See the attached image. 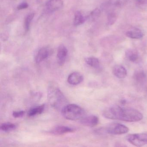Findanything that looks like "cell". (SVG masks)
I'll use <instances>...</instances> for the list:
<instances>
[{
    "mask_svg": "<svg viewBox=\"0 0 147 147\" xmlns=\"http://www.w3.org/2000/svg\"><path fill=\"white\" fill-rule=\"evenodd\" d=\"M105 117L109 119L122 120L129 122H138L142 120L143 115L136 109L123 108L116 105L105 109L103 112Z\"/></svg>",
    "mask_w": 147,
    "mask_h": 147,
    "instance_id": "cell-1",
    "label": "cell"
},
{
    "mask_svg": "<svg viewBox=\"0 0 147 147\" xmlns=\"http://www.w3.org/2000/svg\"><path fill=\"white\" fill-rule=\"evenodd\" d=\"M48 99L51 105L56 110L62 111L67 105V100L62 92L53 83L48 87Z\"/></svg>",
    "mask_w": 147,
    "mask_h": 147,
    "instance_id": "cell-2",
    "label": "cell"
},
{
    "mask_svg": "<svg viewBox=\"0 0 147 147\" xmlns=\"http://www.w3.org/2000/svg\"><path fill=\"white\" fill-rule=\"evenodd\" d=\"M61 112L63 117L69 120H80L86 116L83 109L75 104H67L63 107Z\"/></svg>",
    "mask_w": 147,
    "mask_h": 147,
    "instance_id": "cell-3",
    "label": "cell"
},
{
    "mask_svg": "<svg viewBox=\"0 0 147 147\" xmlns=\"http://www.w3.org/2000/svg\"><path fill=\"white\" fill-rule=\"evenodd\" d=\"M126 140L134 146H144L147 144V133L130 134L126 136Z\"/></svg>",
    "mask_w": 147,
    "mask_h": 147,
    "instance_id": "cell-4",
    "label": "cell"
},
{
    "mask_svg": "<svg viewBox=\"0 0 147 147\" xmlns=\"http://www.w3.org/2000/svg\"><path fill=\"white\" fill-rule=\"evenodd\" d=\"M105 130L107 133L112 135H122L127 133L129 129L122 124L113 123L109 125Z\"/></svg>",
    "mask_w": 147,
    "mask_h": 147,
    "instance_id": "cell-5",
    "label": "cell"
},
{
    "mask_svg": "<svg viewBox=\"0 0 147 147\" xmlns=\"http://www.w3.org/2000/svg\"><path fill=\"white\" fill-rule=\"evenodd\" d=\"M53 51L49 47H44L40 49L35 57L36 63H39L50 56L53 54Z\"/></svg>",
    "mask_w": 147,
    "mask_h": 147,
    "instance_id": "cell-6",
    "label": "cell"
},
{
    "mask_svg": "<svg viewBox=\"0 0 147 147\" xmlns=\"http://www.w3.org/2000/svg\"><path fill=\"white\" fill-rule=\"evenodd\" d=\"M63 0H49L45 5L46 10L49 12L58 11L63 6Z\"/></svg>",
    "mask_w": 147,
    "mask_h": 147,
    "instance_id": "cell-7",
    "label": "cell"
},
{
    "mask_svg": "<svg viewBox=\"0 0 147 147\" xmlns=\"http://www.w3.org/2000/svg\"><path fill=\"white\" fill-rule=\"evenodd\" d=\"M68 55V50L64 45H60L57 51V61L58 64L62 66L65 63Z\"/></svg>",
    "mask_w": 147,
    "mask_h": 147,
    "instance_id": "cell-8",
    "label": "cell"
},
{
    "mask_svg": "<svg viewBox=\"0 0 147 147\" xmlns=\"http://www.w3.org/2000/svg\"><path fill=\"white\" fill-rule=\"evenodd\" d=\"M98 118L95 115L85 116L80 120L81 124L85 126L93 127L98 124Z\"/></svg>",
    "mask_w": 147,
    "mask_h": 147,
    "instance_id": "cell-9",
    "label": "cell"
},
{
    "mask_svg": "<svg viewBox=\"0 0 147 147\" xmlns=\"http://www.w3.org/2000/svg\"><path fill=\"white\" fill-rule=\"evenodd\" d=\"M83 76L80 73L75 72L69 76L67 81L70 85H77L83 81Z\"/></svg>",
    "mask_w": 147,
    "mask_h": 147,
    "instance_id": "cell-10",
    "label": "cell"
},
{
    "mask_svg": "<svg viewBox=\"0 0 147 147\" xmlns=\"http://www.w3.org/2000/svg\"><path fill=\"white\" fill-rule=\"evenodd\" d=\"M75 130L74 128L66 126H57L51 130L50 132L53 135L59 136L67 133L74 132Z\"/></svg>",
    "mask_w": 147,
    "mask_h": 147,
    "instance_id": "cell-11",
    "label": "cell"
},
{
    "mask_svg": "<svg viewBox=\"0 0 147 147\" xmlns=\"http://www.w3.org/2000/svg\"><path fill=\"white\" fill-rule=\"evenodd\" d=\"M113 73L119 79H124L127 74V70L123 66L120 65H115L113 69Z\"/></svg>",
    "mask_w": 147,
    "mask_h": 147,
    "instance_id": "cell-12",
    "label": "cell"
},
{
    "mask_svg": "<svg viewBox=\"0 0 147 147\" xmlns=\"http://www.w3.org/2000/svg\"><path fill=\"white\" fill-rule=\"evenodd\" d=\"M125 35L128 38L132 39H140L143 36V32L138 29H135L128 31Z\"/></svg>",
    "mask_w": 147,
    "mask_h": 147,
    "instance_id": "cell-13",
    "label": "cell"
},
{
    "mask_svg": "<svg viewBox=\"0 0 147 147\" xmlns=\"http://www.w3.org/2000/svg\"><path fill=\"white\" fill-rule=\"evenodd\" d=\"M125 56L128 60L132 62H136L139 57L137 51L134 49L127 50L125 52Z\"/></svg>",
    "mask_w": 147,
    "mask_h": 147,
    "instance_id": "cell-14",
    "label": "cell"
},
{
    "mask_svg": "<svg viewBox=\"0 0 147 147\" xmlns=\"http://www.w3.org/2000/svg\"><path fill=\"white\" fill-rule=\"evenodd\" d=\"M86 21V18L80 11L76 12L74 14V24L77 26L82 24Z\"/></svg>",
    "mask_w": 147,
    "mask_h": 147,
    "instance_id": "cell-15",
    "label": "cell"
},
{
    "mask_svg": "<svg viewBox=\"0 0 147 147\" xmlns=\"http://www.w3.org/2000/svg\"><path fill=\"white\" fill-rule=\"evenodd\" d=\"M85 61L88 66L95 69H99L100 68V63L98 59L96 57H88L86 58Z\"/></svg>",
    "mask_w": 147,
    "mask_h": 147,
    "instance_id": "cell-16",
    "label": "cell"
},
{
    "mask_svg": "<svg viewBox=\"0 0 147 147\" xmlns=\"http://www.w3.org/2000/svg\"><path fill=\"white\" fill-rule=\"evenodd\" d=\"M45 107V105H43L31 108L28 111V116L30 117H34V116L41 114L44 111Z\"/></svg>",
    "mask_w": 147,
    "mask_h": 147,
    "instance_id": "cell-17",
    "label": "cell"
},
{
    "mask_svg": "<svg viewBox=\"0 0 147 147\" xmlns=\"http://www.w3.org/2000/svg\"><path fill=\"white\" fill-rule=\"evenodd\" d=\"M17 127V125L15 124L11 123H4L1 124V129L5 132H10L15 130Z\"/></svg>",
    "mask_w": 147,
    "mask_h": 147,
    "instance_id": "cell-18",
    "label": "cell"
},
{
    "mask_svg": "<svg viewBox=\"0 0 147 147\" xmlns=\"http://www.w3.org/2000/svg\"><path fill=\"white\" fill-rule=\"evenodd\" d=\"M35 15L34 13H30L26 17L24 20V28L26 31H28L30 30L31 23L34 18Z\"/></svg>",
    "mask_w": 147,
    "mask_h": 147,
    "instance_id": "cell-19",
    "label": "cell"
},
{
    "mask_svg": "<svg viewBox=\"0 0 147 147\" xmlns=\"http://www.w3.org/2000/svg\"><path fill=\"white\" fill-rule=\"evenodd\" d=\"M134 78L136 81L141 83L144 81L146 78V74L142 70H137L134 74Z\"/></svg>",
    "mask_w": 147,
    "mask_h": 147,
    "instance_id": "cell-20",
    "label": "cell"
},
{
    "mask_svg": "<svg viewBox=\"0 0 147 147\" xmlns=\"http://www.w3.org/2000/svg\"><path fill=\"white\" fill-rule=\"evenodd\" d=\"M117 14L114 12H111L108 13L107 16V24L109 25L113 24L117 20Z\"/></svg>",
    "mask_w": 147,
    "mask_h": 147,
    "instance_id": "cell-21",
    "label": "cell"
},
{
    "mask_svg": "<svg viewBox=\"0 0 147 147\" xmlns=\"http://www.w3.org/2000/svg\"><path fill=\"white\" fill-rule=\"evenodd\" d=\"M130 0H110V3L115 6H119L125 4Z\"/></svg>",
    "mask_w": 147,
    "mask_h": 147,
    "instance_id": "cell-22",
    "label": "cell"
},
{
    "mask_svg": "<svg viewBox=\"0 0 147 147\" xmlns=\"http://www.w3.org/2000/svg\"><path fill=\"white\" fill-rule=\"evenodd\" d=\"M100 15V11L98 8H96L90 14V17L92 19L94 20L98 18Z\"/></svg>",
    "mask_w": 147,
    "mask_h": 147,
    "instance_id": "cell-23",
    "label": "cell"
},
{
    "mask_svg": "<svg viewBox=\"0 0 147 147\" xmlns=\"http://www.w3.org/2000/svg\"><path fill=\"white\" fill-rule=\"evenodd\" d=\"M25 113V112L24 111H15L13 113V116L15 118L21 117H23Z\"/></svg>",
    "mask_w": 147,
    "mask_h": 147,
    "instance_id": "cell-24",
    "label": "cell"
},
{
    "mask_svg": "<svg viewBox=\"0 0 147 147\" xmlns=\"http://www.w3.org/2000/svg\"><path fill=\"white\" fill-rule=\"evenodd\" d=\"M29 7V5L26 2H22L18 5L17 7V9L19 10H23V9H26Z\"/></svg>",
    "mask_w": 147,
    "mask_h": 147,
    "instance_id": "cell-25",
    "label": "cell"
},
{
    "mask_svg": "<svg viewBox=\"0 0 147 147\" xmlns=\"http://www.w3.org/2000/svg\"><path fill=\"white\" fill-rule=\"evenodd\" d=\"M136 3L138 5H147V0H136Z\"/></svg>",
    "mask_w": 147,
    "mask_h": 147,
    "instance_id": "cell-26",
    "label": "cell"
}]
</instances>
